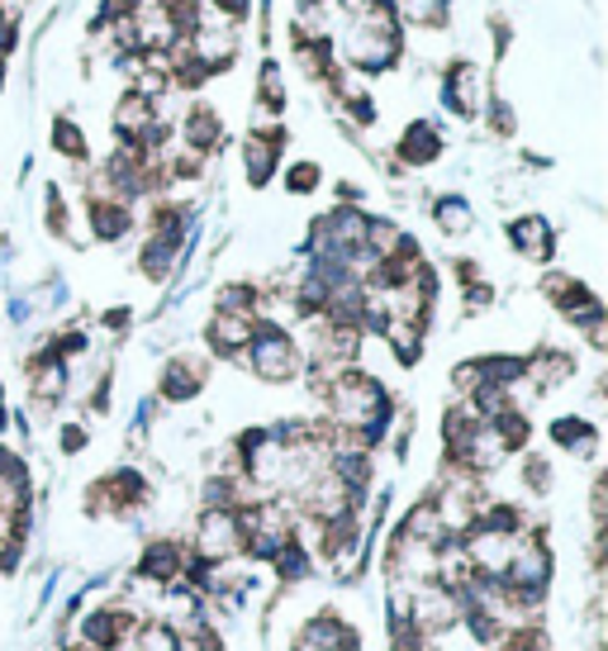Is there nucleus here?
<instances>
[{
	"instance_id": "f257e3e1",
	"label": "nucleus",
	"mask_w": 608,
	"mask_h": 651,
	"mask_svg": "<svg viewBox=\"0 0 608 651\" xmlns=\"http://www.w3.org/2000/svg\"><path fill=\"white\" fill-rule=\"evenodd\" d=\"M247 362H253V372L262 381H272V385H285V381H295L304 372L300 343L281 324H272V319H266V324L257 319V333H253V343H247Z\"/></svg>"
},
{
	"instance_id": "f03ea898",
	"label": "nucleus",
	"mask_w": 608,
	"mask_h": 651,
	"mask_svg": "<svg viewBox=\"0 0 608 651\" xmlns=\"http://www.w3.org/2000/svg\"><path fill=\"white\" fill-rule=\"evenodd\" d=\"M281 148H285V129H281V125H257L253 134H247L243 162H247V186H253V190H262V186L276 176Z\"/></svg>"
},
{
	"instance_id": "7ed1b4c3",
	"label": "nucleus",
	"mask_w": 608,
	"mask_h": 651,
	"mask_svg": "<svg viewBox=\"0 0 608 651\" xmlns=\"http://www.w3.org/2000/svg\"><path fill=\"white\" fill-rule=\"evenodd\" d=\"M157 125V105L148 96H138V91H124L115 100V115H110V129L119 134V148H138V138L148 134Z\"/></svg>"
},
{
	"instance_id": "20e7f679",
	"label": "nucleus",
	"mask_w": 608,
	"mask_h": 651,
	"mask_svg": "<svg viewBox=\"0 0 608 651\" xmlns=\"http://www.w3.org/2000/svg\"><path fill=\"white\" fill-rule=\"evenodd\" d=\"M257 333V319H243V314H214L209 328H205V343L214 357H238V352H247V343H253Z\"/></svg>"
},
{
	"instance_id": "39448f33",
	"label": "nucleus",
	"mask_w": 608,
	"mask_h": 651,
	"mask_svg": "<svg viewBox=\"0 0 608 651\" xmlns=\"http://www.w3.org/2000/svg\"><path fill=\"white\" fill-rule=\"evenodd\" d=\"M182 144L195 157H205V152H214L224 144V119H219L214 105H190V115L182 119Z\"/></svg>"
},
{
	"instance_id": "423d86ee",
	"label": "nucleus",
	"mask_w": 608,
	"mask_h": 651,
	"mask_svg": "<svg viewBox=\"0 0 608 651\" xmlns=\"http://www.w3.org/2000/svg\"><path fill=\"white\" fill-rule=\"evenodd\" d=\"M442 105L461 119H471L480 110V72L471 62H452L447 67V86H442Z\"/></svg>"
},
{
	"instance_id": "0eeeda50",
	"label": "nucleus",
	"mask_w": 608,
	"mask_h": 651,
	"mask_svg": "<svg viewBox=\"0 0 608 651\" xmlns=\"http://www.w3.org/2000/svg\"><path fill=\"white\" fill-rule=\"evenodd\" d=\"M129 609H96L81 619V638L91 651H115L124 638H129Z\"/></svg>"
},
{
	"instance_id": "6e6552de",
	"label": "nucleus",
	"mask_w": 608,
	"mask_h": 651,
	"mask_svg": "<svg viewBox=\"0 0 608 651\" xmlns=\"http://www.w3.org/2000/svg\"><path fill=\"white\" fill-rule=\"evenodd\" d=\"M186 575V552L176 548L171 537L163 542H148V552L138 561V580H157V585H176Z\"/></svg>"
},
{
	"instance_id": "1a4fd4ad",
	"label": "nucleus",
	"mask_w": 608,
	"mask_h": 651,
	"mask_svg": "<svg viewBox=\"0 0 608 651\" xmlns=\"http://www.w3.org/2000/svg\"><path fill=\"white\" fill-rule=\"evenodd\" d=\"M509 243L513 253H523L532 262H551V253H557V238H551V224L542 215H523L509 224Z\"/></svg>"
},
{
	"instance_id": "9d476101",
	"label": "nucleus",
	"mask_w": 608,
	"mask_h": 651,
	"mask_svg": "<svg viewBox=\"0 0 608 651\" xmlns=\"http://www.w3.org/2000/svg\"><path fill=\"white\" fill-rule=\"evenodd\" d=\"M200 385H205V366H200V362L171 357V362L163 366V381H157V391H163V400L182 404V400H195V395H200Z\"/></svg>"
},
{
	"instance_id": "9b49d317",
	"label": "nucleus",
	"mask_w": 608,
	"mask_h": 651,
	"mask_svg": "<svg viewBox=\"0 0 608 651\" xmlns=\"http://www.w3.org/2000/svg\"><path fill=\"white\" fill-rule=\"evenodd\" d=\"M86 219H91V234L100 243H119L134 228V209L119 200H86Z\"/></svg>"
},
{
	"instance_id": "f8f14e48",
	"label": "nucleus",
	"mask_w": 608,
	"mask_h": 651,
	"mask_svg": "<svg viewBox=\"0 0 608 651\" xmlns=\"http://www.w3.org/2000/svg\"><path fill=\"white\" fill-rule=\"evenodd\" d=\"M438 157H442V134L428 125V119H414L400 138V162L404 167H428V162H438Z\"/></svg>"
},
{
	"instance_id": "ddd939ff",
	"label": "nucleus",
	"mask_w": 608,
	"mask_h": 651,
	"mask_svg": "<svg viewBox=\"0 0 608 651\" xmlns=\"http://www.w3.org/2000/svg\"><path fill=\"white\" fill-rule=\"evenodd\" d=\"M551 443L557 447H566V452H576V456H595V447H599V428L589 424V418H557L551 424Z\"/></svg>"
},
{
	"instance_id": "4468645a",
	"label": "nucleus",
	"mask_w": 608,
	"mask_h": 651,
	"mask_svg": "<svg viewBox=\"0 0 608 651\" xmlns=\"http://www.w3.org/2000/svg\"><path fill=\"white\" fill-rule=\"evenodd\" d=\"M176 257H182V248L167 238H148L143 243V253H138V272L148 276V280H167L171 267H176Z\"/></svg>"
},
{
	"instance_id": "2eb2a0df",
	"label": "nucleus",
	"mask_w": 608,
	"mask_h": 651,
	"mask_svg": "<svg viewBox=\"0 0 608 651\" xmlns=\"http://www.w3.org/2000/svg\"><path fill=\"white\" fill-rule=\"evenodd\" d=\"M395 10H400L404 24L442 29L447 24V10H452V0H395Z\"/></svg>"
},
{
	"instance_id": "dca6fc26",
	"label": "nucleus",
	"mask_w": 608,
	"mask_h": 651,
	"mask_svg": "<svg viewBox=\"0 0 608 651\" xmlns=\"http://www.w3.org/2000/svg\"><path fill=\"white\" fill-rule=\"evenodd\" d=\"M52 148H58L62 157H71V162H86V157H91V148H86V134H81V125H71L67 115H58V119H52Z\"/></svg>"
},
{
	"instance_id": "f3484780",
	"label": "nucleus",
	"mask_w": 608,
	"mask_h": 651,
	"mask_svg": "<svg viewBox=\"0 0 608 651\" xmlns=\"http://www.w3.org/2000/svg\"><path fill=\"white\" fill-rule=\"evenodd\" d=\"M257 100H262V115H281L285 110V81H281V67L276 62H262V72H257Z\"/></svg>"
},
{
	"instance_id": "a211bd4d",
	"label": "nucleus",
	"mask_w": 608,
	"mask_h": 651,
	"mask_svg": "<svg viewBox=\"0 0 608 651\" xmlns=\"http://www.w3.org/2000/svg\"><path fill=\"white\" fill-rule=\"evenodd\" d=\"M433 215H438V228H442V234H452V238L471 228V205L461 200V196H442V200L433 205Z\"/></svg>"
},
{
	"instance_id": "6ab92c4d",
	"label": "nucleus",
	"mask_w": 608,
	"mask_h": 651,
	"mask_svg": "<svg viewBox=\"0 0 608 651\" xmlns=\"http://www.w3.org/2000/svg\"><path fill=\"white\" fill-rule=\"evenodd\" d=\"M138 651H182V632L171 623H143L138 628Z\"/></svg>"
},
{
	"instance_id": "aec40b11",
	"label": "nucleus",
	"mask_w": 608,
	"mask_h": 651,
	"mask_svg": "<svg viewBox=\"0 0 608 651\" xmlns=\"http://www.w3.org/2000/svg\"><path fill=\"white\" fill-rule=\"evenodd\" d=\"M314 186H318V162H295L291 176H285V190H291V196H310Z\"/></svg>"
},
{
	"instance_id": "412c9836",
	"label": "nucleus",
	"mask_w": 608,
	"mask_h": 651,
	"mask_svg": "<svg viewBox=\"0 0 608 651\" xmlns=\"http://www.w3.org/2000/svg\"><path fill=\"white\" fill-rule=\"evenodd\" d=\"M523 485L538 490V495H547V490H551V466L542 462V456H528V462H523Z\"/></svg>"
},
{
	"instance_id": "4be33fe9",
	"label": "nucleus",
	"mask_w": 608,
	"mask_h": 651,
	"mask_svg": "<svg viewBox=\"0 0 608 651\" xmlns=\"http://www.w3.org/2000/svg\"><path fill=\"white\" fill-rule=\"evenodd\" d=\"M343 110L356 119V125H375V105H371V96H343Z\"/></svg>"
},
{
	"instance_id": "5701e85b",
	"label": "nucleus",
	"mask_w": 608,
	"mask_h": 651,
	"mask_svg": "<svg viewBox=\"0 0 608 651\" xmlns=\"http://www.w3.org/2000/svg\"><path fill=\"white\" fill-rule=\"evenodd\" d=\"M14 39H20V20H14V10H0V58L14 48Z\"/></svg>"
},
{
	"instance_id": "b1692460",
	"label": "nucleus",
	"mask_w": 608,
	"mask_h": 651,
	"mask_svg": "<svg viewBox=\"0 0 608 651\" xmlns=\"http://www.w3.org/2000/svg\"><path fill=\"white\" fill-rule=\"evenodd\" d=\"M214 10L224 14V24H243L247 10H253V0H214Z\"/></svg>"
},
{
	"instance_id": "393cba45",
	"label": "nucleus",
	"mask_w": 608,
	"mask_h": 651,
	"mask_svg": "<svg viewBox=\"0 0 608 651\" xmlns=\"http://www.w3.org/2000/svg\"><path fill=\"white\" fill-rule=\"evenodd\" d=\"M81 447H86V428L81 424H67L62 428V452L71 456V452H81Z\"/></svg>"
},
{
	"instance_id": "a878e982",
	"label": "nucleus",
	"mask_w": 608,
	"mask_h": 651,
	"mask_svg": "<svg viewBox=\"0 0 608 651\" xmlns=\"http://www.w3.org/2000/svg\"><path fill=\"white\" fill-rule=\"evenodd\" d=\"M490 125L499 129V134H513V115H509V105H490Z\"/></svg>"
},
{
	"instance_id": "bb28decb",
	"label": "nucleus",
	"mask_w": 608,
	"mask_h": 651,
	"mask_svg": "<svg viewBox=\"0 0 608 651\" xmlns=\"http://www.w3.org/2000/svg\"><path fill=\"white\" fill-rule=\"evenodd\" d=\"M124 324H129V309H110V314H105V328H110V333H119Z\"/></svg>"
},
{
	"instance_id": "cd10ccee",
	"label": "nucleus",
	"mask_w": 608,
	"mask_h": 651,
	"mask_svg": "<svg viewBox=\"0 0 608 651\" xmlns=\"http://www.w3.org/2000/svg\"><path fill=\"white\" fill-rule=\"evenodd\" d=\"M71 651H86V647H71Z\"/></svg>"
},
{
	"instance_id": "c85d7f7f",
	"label": "nucleus",
	"mask_w": 608,
	"mask_h": 651,
	"mask_svg": "<svg viewBox=\"0 0 608 651\" xmlns=\"http://www.w3.org/2000/svg\"><path fill=\"white\" fill-rule=\"evenodd\" d=\"M324 6H328V0H324Z\"/></svg>"
}]
</instances>
